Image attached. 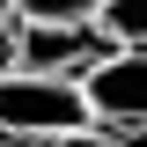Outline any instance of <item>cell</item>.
Segmentation results:
<instances>
[{
  "label": "cell",
  "instance_id": "6da1fadb",
  "mask_svg": "<svg viewBox=\"0 0 147 147\" xmlns=\"http://www.w3.org/2000/svg\"><path fill=\"white\" fill-rule=\"evenodd\" d=\"M74 132H96V125L66 74H22V66L0 74V147H52Z\"/></svg>",
  "mask_w": 147,
  "mask_h": 147
},
{
  "label": "cell",
  "instance_id": "7a4b0ae2",
  "mask_svg": "<svg viewBox=\"0 0 147 147\" xmlns=\"http://www.w3.org/2000/svg\"><path fill=\"white\" fill-rule=\"evenodd\" d=\"M74 88L88 103V125L110 140H140L147 125V44H110L74 74Z\"/></svg>",
  "mask_w": 147,
  "mask_h": 147
},
{
  "label": "cell",
  "instance_id": "3957f363",
  "mask_svg": "<svg viewBox=\"0 0 147 147\" xmlns=\"http://www.w3.org/2000/svg\"><path fill=\"white\" fill-rule=\"evenodd\" d=\"M7 52H15L22 74H81L96 52H110L103 37L88 30V22H15V37H7Z\"/></svg>",
  "mask_w": 147,
  "mask_h": 147
},
{
  "label": "cell",
  "instance_id": "277c9868",
  "mask_svg": "<svg viewBox=\"0 0 147 147\" xmlns=\"http://www.w3.org/2000/svg\"><path fill=\"white\" fill-rule=\"evenodd\" d=\"M88 30L103 44H147V0H96Z\"/></svg>",
  "mask_w": 147,
  "mask_h": 147
},
{
  "label": "cell",
  "instance_id": "5b68a950",
  "mask_svg": "<svg viewBox=\"0 0 147 147\" xmlns=\"http://www.w3.org/2000/svg\"><path fill=\"white\" fill-rule=\"evenodd\" d=\"M52 147H132V140H110V132H74V140H52Z\"/></svg>",
  "mask_w": 147,
  "mask_h": 147
},
{
  "label": "cell",
  "instance_id": "8992f818",
  "mask_svg": "<svg viewBox=\"0 0 147 147\" xmlns=\"http://www.w3.org/2000/svg\"><path fill=\"white\" fill-rule=\"evenodd\" d=\"M0 37H15V0H0Z\"/></svg>",
  "mask_w": 147,
  "mask_h": 147
},
{
  "label": "cell",
  "instance_id": "52a82bcc",
  "mask_svg": "<svg viewBox=\"0 0 147 147\" xmlns=\"http://www.w3.org/2000/svg\"><path fill=\"white\" fill-rule=\"evenodd\" d=\"M7 66H15V52H7V37H0V74H7Z\"/></svg>",
  "mask_w": 147,
  "mask_h": 147
}]
</instances>
